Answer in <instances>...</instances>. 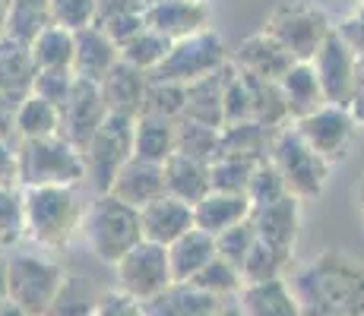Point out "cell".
I'll return each instance as SVG.
<instances>
[{"instance_id": "obj_16", "label": "cell", "mask_w": 364, "mask_h": 316, "mask_svg": "<svg viewBox=\"0 0 364 316\" xmlns=\"http://www.w3.org/2000/svg\"><path fill=\"white\" fill-rule=\"evenodd\" d=\"M139 228H143V241L171 247L178 237H184L193 228V206L165 193L146 209H139Z\"/></svg>"}, {"instance_id": "obj_43", "label": "cell", "mask_w": 364, "mask_h": 316, "mask_svg": "<svg viewBox=\"0 0 364 316\" xmlns=\"http://www.w3.org/2000/svg\"><path fill=\"white\" fill-rule=\"evenodd\" d=\"M285 196H289V190H285V180H282V174L276 171V165H272L269 158L260 161V165H257V171H254V178H250V187H247L250 206H254V209L272 206V202L285 200Z\"/></svg>"}, {"instance_id": "obj_50", "label": "cell", "mask_w": 364, "mask_h": 316, "mask_svg": "<svg viewBox=\"0 0 364 316\" xmlns=\"http://www.w3.org/2000/svg\"><path fill=\"white\" fill-rule=\"evenodd\" d=\"M16 108L19 104L13 98L0 95V139L10 143V136H16Z\"/></svg>"}, {"instance_id": "obj_9", "label": "cell", "mask_w": 364, "mask_h": 316, "mask_svg": "<svg viewBox=\"0 0 364 316\" xmlns=\"http://www.w3.org/2000/svg\"><path fill=\"white\" fill-rule=\"evenodd\" d=\"M228 60H232V54H228L225 41H222L213 29H206V32L191 35V38L174 41L171 51H168V58L159 63L156 73H149V80L191 86V82L203 80V76L222 70Z\"/></svg>"}, {"instance_id": "obj_11", "label": "cell", "mask_w": 364, "mask_h": 316, "mask_svg": "<svg viewBox=\"0 0 364 316\" xmlns=\"http://www.w3.org/2000/svg\"><path fill=\"white\" fill-rule=\"evenodd\" d=\"M295 130L304 136V143L311 146L323 161H342L348 156L355 143V133H358V121L348 108H339V104H323L320 111L307 114L304 121L295 124Z\"/></svg>"}, {"instance_id": "obj_42", "label": "cell", "mask_w": 364, "mask_h": 316, "mask_svg": "<svg viewBox=\"0 0 364 316\" xmlns=\"http://www.w3.org/2000/svg\"><path fill=\"white\" fill-rule=\"evenodd\" d=\"M257 244V228L254 222H241L235 224V228H228L225 234L215 237V253H219V259H225L228 266H235L237 272L244 269V259L250 256V250H254Z\"/></svg>"}, {"instance_id": "obj_5", "label": "cell", "mask_w": 364, "mask_h": 316, "mask_svg": "<svg viewBox=\"0 0 364 316\" xmlns=\"http://www.w3.org/2000/svg\"><path fill=\"white\" fill-rule=\"evenodd\" d=\"M67 269L45 253H10L6 256V291L29 316H48Z\"/></svg>"}, {"instance_id": "obj_28", "label": "cell", "mask_w": 364, "mask_h": 316, "mask_svg": "<svg viewBox=\"0 0 364 316\" xmlns=\"http://www.w3.org/2000/svg\"><path fill=\"white\" fill-rule=\"evenodd\" d=\"M279 86H282L285 104H289L291 124L304 121L307 114H314V111H320L326 104L323 89H320V80H317V73H314L311 63H295V67L282 76Z\"/></svg>"}, {"instance_id": "obj_12", "label": "cell", "mask_w": 364, "mask_h": 316, "mask_svg": "<svg viewBox=\"0 0 364 316\" xmlns=\"http://www.w3.org/2000/svg\"><path fill=\"white\" fill-rule=\"evenodd\" d=\"M314 73L320 80V89H323L326 104H339V108H348L355 98V80H358V58L355 51L346 45L339 32H330V38L323 41V48L317 51V58L311 60Z\"/></svg>"}, {"instance_id": "obj_53", "label": "cell", "mask_w": 364, "mask_h": 316, "mask_svg": "<svg viewBox=\"0 0 364 316\" xmlns=\"http://www.w3.org/2000/svg\"><path fill=\"white\" fill-rule=\"evenodd\" d=\"M215 316H244L241 307H237V298L235 300H225V304H222V310L215 313Z\"/></svg>"}, {"instance_id": "obj_13", "label": "cell", "mask_w": 364, "mask_h": 316, "mask_svg": "<svg viewBox=\"0 0 364 316\" xmlns=\"http://www.w3.org/2000/svg\"><path fill=\"white\" fill-rule=\"evenodd\" d=\"M105 117H108V104H105L102 86L76 80L73 95H70L67 104L60 108V136H64L70 146H76L80 152H86V146L92 143V136L99 133Z\"/></svg>"}, {"instance_id": "obj_21", "label": "cell", "mask_w": 364, "mask_h": 316, "mask_svg": "<svg viewBox=\"0 0 364 316\" xmlns=\"http://www.w3.org/2000/svg\"><path fill=\"white\" fill-rule=\"evenodd\" d=\"M232 76H235V63L228 60L222 70L191 82L187 86V108L181 121H197V124L219 126L222 130L225 126V121H222V95H225V86Z\"/></svg>"}, {"instance_id": "obj_14", "label": "cell", "mask_w": 364, "mask_h": 316, "mask_svg": "<svg viewBox=\"0 0 364 316\" xmlns=\"http://www.w3.org/2000/svg\"><path fill=\"white\" fill-rule=\"evenodd\" d=\"M143 16H146V29H152L174 45L181 38L206 32L213 13H209L206 0H156Z\"/></svg>"}, {"instance_id": "obj_38", "label": "cell", "mask_w": 364, "mask_h": 316, "mask_svg": "<svg viewBox=\"0 0 364 316\" xmlns=\"http://www.w3.org/2000/svg\"><path fill=\"white\" fill-rule=\"evenodd\" d=\"M26 237L23 187H0V250H13Z\"/></svg>"}, {"instance_id": "obj_31", "label": "cell", "mask_w": 364, "mask_h": 316, "mask_svg": "<svg viewBox=\"0 0 364 316\" xmlns=\"http://www.w3.org/2000/svg\"><path fill=\"white\" fill-rule=\"evenodd\" d=\"M241 73V70H237ZM244 82H247V92H250V104H254V121L263 124L266 130H282V126L291 124V114H289V104H285V95H282V86L272 80H260V76H250V73H241Z\"/></svg>"}, {"instance_id": "obj_8", "label": "cell", "mask_w": 364, "mask_h": 316, "mask_svg": "<svg viewBox=\"0 0 364 316\" xmlns=\"http://www.w3.org/2000/svg\"><path fill=\"white\" fill-rule=\"evenodd\" d=\"M133 124L130 117L108 114L92 143L86 146L82 158H86V187L95 196L108 193L114 184L117 171L133 158Z\"/></svg>"}, {"instance_id": "obj_17", "label": "cell", "mask_w": 364, "mask_h": 316, "mask_svg": "<svg viewBox=\"0 0 364 316\" xmlns=\"http://www.w3.org/2000/svg\"><path fill=\"white\" fill-rule=\"evenodd\" d=\"M121 63V48L105 35L99 26L76 32V51H73V76L102 86L105 76Z\"/></svg>"}, {"instance_id": "obj_24", "label": "cell", "mask_w": 364, "mask_h": 316, "mask_svg": "<svg viewBox=\"0 0 364 316\" xmlns=\"http://www.w3.org/2000/svg\"><path fill=\"white\" fill-rule=\"evenodd\" d=\"M162 168H165V193L174 196V200L187 202V206H197L203 196L213 193L209 165H203V161H193L174 152Z\"/></svg>"}, {"instance_id": "obj_52", "label": "cell", "mask_w": 364, "mask_h": 316, "mask_svg": "<svg viewBox=\"0 0 364 316\" xmlns=\"http://www.w3.org/2000/svg\"><path fill=\"white\" fill-rule=\"evenodd\" d=\"M333 4L339 6V10H346L348 16H352V13H358V10H361V4H364V0H333Z\"/></svg>"}, {"instance_id": "obj_36", "label": "cell", "mask_w": 364, "mask_h": 316, "mask_svg": "<svg viewBox=\"0 0 364 316\" xmlns=\"http://www.w3.org/2000/svg\"><path fill=\"white\" fill-rule=\"evenodd\" d=\"M99 298L102 294H95L86 278L67 272V278H64V285H60L48 316H92L95 307H99Z\"/></svg>"}, {"instance_id": "obj_46", "label": "cell", "mask_w": 364, "mask_h": 316, "mask_svg": "<svg viewBox=\"0 0 364 316\" xmlns=\"http://www.w3.org/2000/svg\"><path fill=\"white\" fill-rule=\"evenodd\" d=\"M222 121H225V126L254 121V104H250L247 82H244V76L237 73V67H235V76L225 86V95H222Z\"/></svg>"}, {"instance_id": "obj_33", "label": "cell", "mask_w": 364, "mask_h": 316, "mask_svg": "<svg viewBox=\"0 0 364 316\" xmlns=\"http://www.w3.org/2000/svg\"><path fill=\"white\" fill-rule=\"evenodd\" d=\"M60 136V108L38 95H29L16 108V143L19 139H48Z\"/></svg>"}, {"instance_id": "obj_37", "label": "cell", "mask_w": 364, "mask_h": 316, "mask_svg": "<svg viewBox=\"0 0 364 316\" xmlns=\"http://www.w3.org/2000/svg\"><path fill=\"white\" fill-rule=\"evenodd\" d=\"M168 51H171V41L156 35L152 29H143L136 38H130L127 45L121 48V60L143 70V73H156L159 63L168 58Z\"/></svg>"}, {"instance_id": "obj_7", "label": "cell", "mask_w": 364, "mask_h": 316, "mask_svg": "<svg viewBox=\"0 0 364 316\" xmlns=\"http://www.w3.org/2000/svg\"><path fill=\"white\" fill-rule=\"evenodd\" d=\"M263 32L272 35L298 63H311L323 48V41L330 38L333 23L320 6L307 0H289V4L272 6Z\"/></svg>"}, {"instance_id": "obj_34", "label": "cell", "mask_w": 364, "mask_h": 316, "mask_svg": "<svg viewBox=\"0 0 364 316\" xmlns=\"http://www.w3.org/2000/svg\"><path fill=\"white\" fill-rule=\"evenodd\" d=\"M289 269H291L289 253L257 241L254 250H250V256L244 259L241 278H244V285H266V282H279V278H285Z\"/></svg>"}, {"instance_id": "obj_10", "label": "cell", "mask_w": 364, "mask_h": 316, "mask_svg": "<svg viewBox=\"0 0 364 316\" xmlns=\"http://www.w3.org/2000/svg\"><path fill=\"white\" fill-rule=\"evenodd\" d=\"M114 282H117V291H124L127 298L139 300V304L162 294L165 288L174 285L171 263H168V247H159V244H149V241L136 244L114 266Z\"/></svg>"}, {"instance_id": "obj_54", "label": "cell", "mask_w": 364, "mask_h": 316, "mask_svg": "<svg viewBox=\"0 0 364 316\" xmlns=\"http://www.w3.org/2000/svg\"><path fill=\"white\" fill-rule=\"evenodd\" d=\"M10 298V291H6V259H0V304Z\"/></svg>"}, {"instance_id": "obj_19", "label": "cell", "mask_w": 364, "mask_h": 316, "mask_svg": "<svg viewBox=\"0 0 364 316\" xmlns=\"http://www.w3.org/2000/svg\"><path fill=\"white\" fill-rule=\"evenodd\" d=\"M250 222H254V228H257V241L289 253V256L295 253L298 228H301V202L295 196H285V200L272 202V206L254 209Z\"/></svg>"}, {"instance_id": "obj_6", "label": "cell", "mask_w": 364, "mask_h": 316, "mask_svg": "<svg viewBox=\"0 0 364 316\" xmlns=\"http://www.w3.org/2000/svg\"><path fill=\"white\" fill-rule=\"evenodd\" d=\"M269 161L276 165V171L282 174L289 196H295L298 202L317 200V196L323 193L326 180H330V168H333L330 161H323L304 143V136L295 130V124L276 130Z\"/></svg>"}, {"instance_id": "obj_30", "label": "cell", "mask_w": 364, "mask_h": 316, "mask_svg": "<svg viewBox=\"0 0 364 316\" xmlns=\"http://www.w3.org/2000/svg\"><path fill=\"white\" fill-rule=\"evenodd\" d=\"M272 136L276 133L266 130L263 124L247 121V124H235V126H222V139H219V158H244V161H266L272 149Z\"/></svg>"}, {"instance_id": "obj_23", "label": "cell", "mask_w": 364, "mask_h": 316, "mask_svg": "<svg viewBox=\"0 0 364 316\" xmlns=\"http://www.w3.org/2000/svg\"><path fill=\"white\" fill-rule=\"evenodd\" d=\"M254 215V206H250L247 196H235V193H209L193 206V228L206 231L209 237L225 234L228 228L247 222Z\"/></svg>"}, {"instance_id": "obj_44", "label": "cell", "mask_w": 364, "mask_h": 316, "mask_svg": "<svg viewBox=\"0 0 364 316\" xmlns=\"http://www.w3.org/2000/svg\"><path fill=\"white\" fill-rule=\"evenodd\" d=\"M51 26L70 32H82L95 26V0H48Z\"/></svg>"}, {"instance_id": "obj_32", "label": "cell", "mask_w": 364, "mask_h": 316, "mask_svg": "<svg viewBox=\"0 0 364 316\" xmlns=\"http://www.w3.org/2000/svg\"><path fill=\"white\" fill-rule=\"evenodd\" d=\"M73 51H76V32L48 26L35 35L29 45L35 70H73Z\"/></svg>"}, {"instance_id": "obj_15", "label": "cell", "mask_w": 364, "mask_h": 316, "mask_svg": "<svg viewBox=\"0 0 364 316\" xmlns=\"http://www.w3.org/2000/svg\"><path fill=\"white\" fill-rule=\"evenodd\" d=\"M232 63L241 73H250V76H260V80H272V82H282V76L295 67V58L279 45L272 35H266L263 29L250 38L241 41V48L235 51Z\"/></svg>"}, {"instance_id": "obj_2", "label": "cell", "mask_w": 364, "mask_h": 316, "mask_svg": "<svg viewBox=\"0 0 364 316\" xmlns=\"http://www.w3.org/2000/svg\"><path fill=\"white\" fill-rule=\"evenodd\" d=\"M26 202V237L41 250H64L82 228L80 187H32L23 190Z\"/></svg>"}, {"instance_id": "obj_35", "label": "cell", "mask_w": 364, "mask_h": 316, "mask_svg": "<svg viewBox=\"0 0 364 316\" xmlns=\"http://www.w3.org/2000/svg\"><path fill=\"white\" fill-rule=\"evenodd\" d=\"M219 126H206L197 121H178V156H187L203 165H213L219 158Z\"/></svg>"}, {"instance_id": "obj_56", "label": "cell", "mask_w": 364, "mask_h": 316, "mask_svg": "<svg viewBox=\"0 0 364 316\" xmlns=\"http://www.w3.org/2000/svg\"><path fill=\"white\" fill-rule=\"evenodd\" d=\"M358 202H361V215H364V180H361V187H358Z\"/></svg>"}, {"instance_id": "obj_27", "label": "cell", "mask_w": 364, "mask_h": 316, "mask_svg": "<svg viewBox=\"0 0 364 316\" xmlns=\"http://www.w3.org/2000/svg\"><path fill=\"white\" fill-rule=\"evenodd\" d=\"M178 152V124L162 117H136L133 124V158L165 165Z\"/></svg>"}, {"instance_id": "obj_1", "label": "cell", "mask_w": 364, "mask_h": 316, "mask_svg": "<svg viewBox=\"0 0 364 316\" xmlns=\"http://www.w3.org/2000/svg\"><path fill=\"white\" fill-rule=\"evenodd\" d=\"M301 316H364V263L346 250H323L285 276Z\"/></svg>"}, {"instance_id": "obj_45", "label": "cell", "mask_w": 364, "mask_h": 316, "mask_svg": "<svg viewBox=\"0 0 364 316\" xmlns=\"http://www.w3.org/2000/svg\"><path fill=\"white\" fill-rule=\"evenodd\" d=\"M73 86H76L73 70H38L32 82V95L51 102L54 108H64L67 98L73 95Z\"/></svg>"}, {"instance_id": "obj_55", "label": "cell", "mask_w": 364, "mask_h": 316, "mask_svg": "<svg viewBox=\"0 0 364 316\" xmlns=\"http://www.w3.org/2000/svg\"><path fill=\"white\" fill-rule=\"evenodd\" d=\"M133 4H136V6H139V10H143V13H146V10H149V6H152V4H156V0H133Z\"/></svg>"}, {"instance_id": "obj_26", "label": "cell", "mask_w": 364, "mask_h": 316, "mask_svg": "<svg viewBox=\"0 0 364 316\" xmlns=\"http://www.w3.org/2000/svg\"><path fill=\"white\" fill-rule=\"evenodd\" d=\"M215 256H219L215 253V237H209L200 228H191L184 237H178L168 247V263H171L174 282H193Z\"/></svg>"}, {"instance_id": "obj_29", "label": "cell", "mask_w": 364, "mask_h": 316, "mask_svg": "<svg viewBox=\"0 0 364 316\" xmlns=\"http://www.w3.org/2000/svg\"><path fill=\"white\" fill-rule=\"evenodd\" d=\"M237 307L244 316H301V307L291 298L285 278L266 285H244L237 294Z\"/></svg>"}, {"instance_id": "obj_40", "label": "cell", "mask_w": 364, "mask_h": 316, "mask_svg": "<svg viewBox=\"0 0 364 316\" xmlns=\"http://www.w3.org/2000/svg\"><path fill=\"white\" fill-rule=\"evenodd\" d=\"M260 161H244V158H215L209 165V178H213L215 193H235V196H247L250 178H254Z\"/></svg>"}, {"instance_id": "obj_51", "label": "cell", "mask_w": 364, "mask_h": 316, "mask_svg": "<svg viewBox=\"0 0 364 316\" xmlns=\"http://www.w3.org/2000/svg\"><path fill=\"white\" fill-rule=\"evenodd\" d=\"M0 316H29V313H26L23 307H19V304H13V300L6 298L4 304H0Z\"/></svg>"}, {"instance_id": "obj_39", "label": "cell", "mask_w": 364, "mask_h": 316, "mask_svg": "<svg viewBox=\"0 0 364 316\" xmlns=\"http://www.w3.org/2000/svg\"><path fill=\"white\" fill-rule=\"evenodd\" d=\"M184 108H187V86L149 80V92H146V108H143L146 117H162V121L178 124L184 117Z\"/></svg>"}, {"instance_id": "obj_48", "label": "cell", "mask_w": 364, "mask_h": 316, "mask_svg": "<svg viewBox=\"0 0 364 316\" xmlns=\"http://www.w3.org/2000/svg\"><path fill=\"white\" fill-rule=\"evenodd\" d=\"M92 316H143V304L114 288V291H105L99 298V307Z\"/></svg>"}, {"instance_id": "obj_47", "label": "cell", "mask_w": 364, "mask_h": 316, "mask_svg": "<svg viewBox=\"0 0 364 316\" xmlns=\"http://www.w3.org/2000/svg\"><path fill=\"white\" fill-rule=\"evenodd\" d=\"M99 29L108 35V38L114 41L117 48H124L130 38H136V35L146 29V16L139 10H127V13H117V16H111V19H105V23H99Z\"/></svg>"}, {"instance_id": "obj_18", "label": "cell", "mask_w": 364, "mask_h": 316, "mask_svg": "<svg viewBox=\"0 0 364 316\" xmlns=\"http://www.w3.org/2000/svg\"><path fill=\"white\" fill-rule=\"evenodd\" d=\"M108 193L133 209H146L149 202H156L159 196H165V168L152 165V161H143V158H130L127 165L117 171Z\"/></svg>"}, {"instance_id": "obj_49", "label": "cell", "mask_w": 364, "mask_h": 316, "mask_svg": "<svg viewBox=\"0 0 364 316\" xmlns=\"http://www.w3.org/2000/svg\"><path fill=\"white\" fill-rule=\"evenodd\" d=\"M0 187H19V158L16 146L0 139Z\"/></svg>"}, {"instance_id": "obj_41", "label": "cell", "mask_w": 364, "mask_h": 316, "mask_svg": "<svg viewBox=\"0 0 364 316\" xmlns=\"http://www.w3.org/2000/svg\"><path fill=\"white\" fill-rule=\"evenodd\" d=\"M191 285L200 288V291H206V294H213V298L225 300V298H237V294H241L244 278H241V272H237L235 266H228L225 259L215 256Z\"/></svg>"}, {"instance_id": "obj_3", "label": "cell", "mask_w": 364, "mask_h": 316, "mask_svg": "<svg viewBox=\"0 0 364 316\" xmlns=\"http://www.w3.org/2000/svg\"><path fill=\"white\" fill-rule=\"evenodd\" d=\"M82 241L86 247L108 266H117L127 253L143 244V228H139V209L114 200L111 193L92 196L82 215Z\"/></svg>"}, {"instance_id": "obj_22", "label": "cell", "mask_w": 364, "mask_h": 316, "mask_svg": "<svg viewBox=\"0 0 364 316\" xmlns=\"http://www.w3.org/2000/svg\"><path fill=\"white\" fill-rule=\"evenodd\" d=\"M225 300L200 291L191 282H174L143 304V316H215Z\"/></svg>"}, {"instance_id": "obj_25", "label": "cell", "mask_w": 364, "mask_h": 316, "mask_svg": "<svg viewBox=\"0 0 364 316\" xmlns=\"http://www.w3.org/2000/svg\"><path fill=\"white\" fill-rule=\"evenodd\" d=\"M35 63L26 45L0 35V95L13 98V102H23L32 95V82H35Z\"/></svg>"}, {"instance_id": "obj_20", "label": "cell", "mask_w": 364, "mask_h": 316, "mask_svg": "<svg viewBox=\"0 0 364 316\" xmlns=\"http://www.w3.org/2000/svg\"><path fill=\"white\" fill-rule=\"evenodd\" d=\"M146 92H149V73L130 67V63H117L102 82V95L108 104V114H121L136 121L146 108Z\"/></svg>"}, {"instance_id": "obj_4", "label": "cell", "mask_w": 364, "mask_h": 316, "mask_svg": "<svg viewBox=\"0 0 364 316\" xmlns=\"http://www.w3.org/2000/svg\"><path fill=\"white\" fill-rule=\"evenodd\" d=\"M19 187H82L86 184V158L64 136L19 139Z\"/></svg>"}]
</instances>
